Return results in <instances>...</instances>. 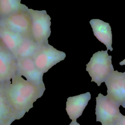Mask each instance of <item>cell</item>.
I'll return each instance as SVG.
<instances>
[{
	"mask_svg": "<svg viewBox=\"0 0 125 125\" xmlns=\"http://www.w3.org/2000/svg\"><path fill=\"white\" fill-rule=\"evenodd\" d=\"M65 57L64 52L57 50L47 43L40 45L32 59L38 70L44 74Z\"/></svg>",
	"mask_w": 125,
	"mask_h": 125,
	"instance_id": "5",
	"label": "cell"
},
{
	"mask_svg": "<svg viewBox=\"0 0 125 125\" xmlns=\"http://www.w3.org/2000/svg\"><path fill=\"white\" fill-rule=\"evenodd\" d=\"M90 99L91 94L89 92L67 98L66 110L72 121L77 120L82 115Z\"/></svg>",
	"mask_w": 125,
	"mask_h": 125,
	"instance_id": "10",
	"label": "cell"
},
{
	"mask_svg": "<svg viewBox=\"0 0 125 125\" xmlns=\"http://www.w3.org/2000/svg\"></svg>",
	"mask_w": 125,
	"mask_h": 125,
	"instance_id": "20",
	"label": "cell"
},
{
	"mask_svg": "<svg viewBox=\"0 0 125 125\" xmlns=\"http://www.w3.org/2000/svg\"><path fill=\"white\" fill-rule=\"evenodd\" d=\"M4 84L0 83V125L13 122L21 118L9 104L4 92Z\"/></svg>",
	"mask_w": 125,
	"mask_h": 125,
	"instance_id": "13",
	"label": "cell"
},
{
	"mask_svg": "<svg viewBox=\"0 0 125 125\" xmlns=\"http://www.w3.org/2000/svg\"><path fill=\"white\" fill-rule=\"evenodd\" d=\"M111 60L112 56L108 55L107 50L99 51L93 54L86 68L91 82L96 83L99 86L105 81L114 71Z\"/></svg>",
	"mask_w": 125,
	"mask_h": 125,
	"instance_id": "2",
	"label": "cell"
},
{
	"mask_svg": "<svg viewBox=\"0 0 125 125\" xmlns=\"http://www.w3.org/2000/svg\"><path fill=\"white\" fill-rule=\"evenodd\" d=\"M94 36L106 47L107 50H113L112 34L109 23L100 19H92L89 21Z\"/></svg>",
	"mask_w": 125,
	"mask_h": 125,
	"instance_id": "11",
	"label": "cell"
},
{
	"mask_svg": "<svg viewBox=\"0 0 125 125\" xmlns=\"http://www.w3.org/2000/svg\"><path fill=\"white\" fill-rule=\"evenodd\" d=\"M17 73L16 58L0 41V83L10 82Z\"/></svg>",
	"mask_w": 125,
	"mask_h": 125,
	"instance_id": "8",
	"label": "cell"
},
{
	"mask_svg": "<svg viewBox=\"0 0 125 125\" xmlns=\"http://www.w3.org/2000/svg\"><path fill=\"white\" fill-rule=\"evenodd\" d=\"M41 45L36 43L31 38H25L14 54L16 60L32 58Z\"/></svg>",
	"mask_w": 125,
	"mask_h": 125,
	"instance_id": "14",
	"label": "cell"
},
{
	"mask_svg": "<svg viewBox=\"0 0 125 125\" xmlns=\"http://www.w3.org/2000/svg\"><path fill=\"white\" fill-rule=\"evenodd\" d=\"M115 125H125V116L122 114Z\"/></svg>",
	"mask_w": 125,
	"mask_h": 125,
	"instance_id": "16",
	"label": "cell"
},
{
	"mask_svg": "<svg viewBox=\"0 0 125 125\" xmlns=\"http://www.w3.org/2000/svg\"><path fill=\"white\" fill-rule=\"evenodd\" d=\"M24 39L21 35L0 26V41L13 55Z\"/></svg>",
	"mask_w": 125,
	"mask_h": 125,
	"instance_id": "12",
	"label": "cell"
},
{
	"mask_svg": "<svg viewBox=\"0 0 125 125\" xmlns=\"http://www.w3.org/2000/svg\"><path fill=\"white\" fill-rule=\"evenodd\" d=\"M45 90V86L33 84L18 74L10 82L4 84L6 99L21 118L33 107V103L42 96Z\"/></svg>",
	"mask_w": 125,
	"mask_h": 125,
	"instance_id": "1",
	"label": "cell"
},
{
	"mask_svg": "<svg viewBox=\"0 0 125 125\" xmlns=\"http://www.w3.org/2000/svg\"><path fill=\"white\" fill-rule=\"evenodd\" d=\"M119 64H120V65H125V59L123 61H121V62H120Z\"/></svg>",
	"mask_w": 125,
	"mask_h": 125,
	"instance_id": "18",
	"label": "cell"
},
{
	"mask_svg": "<svg viewBox=\"0 0 125 125\" xmlns=\"http://www.w3.org/2000/svg\"><path fill=\"white\" fill-rule=\"evenodd\" d=\"M12 122H8L6 124H2V125H11V124H12Z\"/></svg>",
	"mask_w": 125,
	"mask_h": 125,
	"instance_id": "19",
	"label": "cell"
},
{
	"mask_svg": "<svg viewBox=\"0 0 125 125\" xmlns=\"http://www.w3.org/2000/svg\"><path fill=\"white\" fill-rule=\"evenodd\" d=\"M0 26L17 33L25 38H31V20L27 10L0 18Z\"/></svg>",
	"mask_w": 125,
	"mask_h": 125,
	"instance_id": "6",
	"label": "cell"
},
{
	"mask_svg": "<svg viewBox=\"0 0 125 125\" xmlns=\"http://www.w3.org/2000/svg\"><path fill=\"white\" fill-rule=\"evenodd\" d=\"M28 9L21 0H0V18Z\"/></svg>",
	"mask_w": 125,
	"mask_h": 125,
	"instance_id": "15",
	"label": "cell"
},
{
	"mask_svg": "<svg viewBox=\"0 0 125 125\" xmlns=\"http://www.w3.org/2000/svg\"><path fill=\"white\" fill-rule=\"evenodd\" d=\"M69 125H80L77 122L76 120H75V121H72Z\"/></svg>",
	"mask_w": 125,
	"mask_h": 125,
	"instance_id": "17",
	"label": "cell"
},
{
	"mask_svg": "<svg viewBox=\"0 0 125 125\" xmlns=\"http://www.w3.org/2000/svg\"><path fill=\"white\" fill-rule=\"evenodd\" d=\"M109 99L125 108V73L113 71L104 82Z\"/></svg>",
	"mask_w": 125,
	"mask_h": 125,
	"instance_id": "7",
	"label": "cell"
},
{
	"mask_svg": "<svg viewBox=\"0 0 125 125\" xmlns=\"http://www.w3.org/2000/svg\"><path fill=\"white\" fill-rule=\"evenodd\" d=\"M17 73L24 77L29 82L41 86H44L43 82V73L37 68L32 58L17 59Z\"/></svg>",
	"mask_w": 125,
	"mask_h": 125,
	"instance_id": "9",
	"label": "cell"
},
{
	"mask_svg": "<svg viewBox=\"0 0 125 125\" xmlns=\"http://www.w3.org/2000/svg\"><path fill=\"white\" fill-rule=\"evenodd\" d=\"M96 122H101L102 125H115L122 115L120 106L101 93L96 97Z\"/></svg>",
	"mask_w": 125,
	"mask_h": 125,
	"instance_id": "4",
	"label": "cell"
},
{
	"mask_svg": "<svg viewBox=\"0 0 125 125\" xmlns=\"http://www.w3.org/2000/svg\"><path fill=\"white\" fill-rule=\"evenodd\" d=\"M31 20V38L38 44L48 43L51 34V18L45 10L27 9Z\"/></svg>",
	"mask_w": 125,
	"mask_h": 125,
	"instance_id": "3",
	"label": "cell"
}]
</instances>
